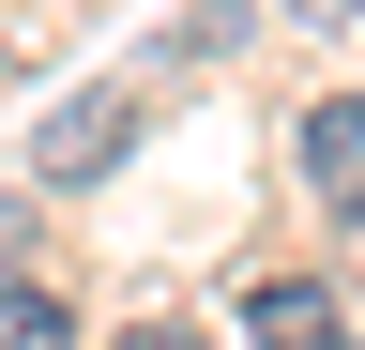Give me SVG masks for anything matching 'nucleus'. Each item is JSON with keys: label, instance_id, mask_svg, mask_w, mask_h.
<instances>
[{"label": "nucleus", "instance_id": "obj_1", "mask_svg": "<svg viewBox=\"0 0 365 350\" xmlns=\"http://www.w3.org/2000/svg\"><path fill=\"white\" fill-rule=\"evenodd\" d=\"M122 153H137V107H122V92H76V107H46L31 183H46V198H76V183H107Z\"/></svg>", "mask_w": 365, "mask_h": 350}, {"label": "nucleus", "instance_id": "obj_2", "mask_svg": "<svg viewBox=\"0 0 365 350\" xmlns=\"http://www.w3.org/2000/svg\"><path fill=\"white\" fill-rule=\"evenodd\" d=\"M304 198L365 229V92H335V107H304Z\"/></svg>", "mask_w": 365, "mask_h": 350}, {"label": "nucleus", "instance_id": "obj_3", "mask_svg": "<svg viewBox=\"0 0 365 350\" xmlns=\"http://www.w3.org/2000/svg\"><path fill=\"white\" fill-rule=\"evenodd\" d=\"M244 335H259V350H335V289H319V274H274V289L244 304Z\"/></svg>", "mask_w": 365, "mask_h": 350}, {"label": "nucleus", "instance_id": "obj_4", "mask_svg": "<svg viewBox=\"0 0 365 350\" xmlns=\"http://www.w3.org/2000/svg\"><path fill=\"white\" fill-rule=\"evenodd\" d=\"M0 350H76V304L61 289H0Z\"/></svg>", "mask_w": 365, "mask_h": 350}, {"label": "nucleus", "instance_id": "obj_5", "mask_svg": "<svg viewBox=\"0 0 365 350\" xmlns=\"http://www.w3.org/2000/svg\"><path fill=\"white\" fill-rule=\"evenodd\" d=\"M122 350H182V335H168V320H153V335H122Z\"/></svg>", "mask_w": 365, "mask_h": 350}, {"label": "nucleus", "instance_id": "obj_6", "mask_svg": "<svg viewBox=\"0 0 365 350\" xmlns=\"http://www.w3.org/2000/svg\"><path fill=\"white\" fill-rule=\"evenodd\" d=\"M335 350H350V335H335Z\"/></svg>", "mask_w": 365, "mask_h": 350}]
</instances>
